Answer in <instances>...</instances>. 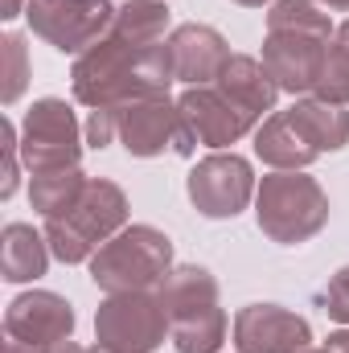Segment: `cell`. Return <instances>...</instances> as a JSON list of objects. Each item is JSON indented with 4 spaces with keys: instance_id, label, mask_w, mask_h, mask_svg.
Wrapping results in <instances>:
<instances>
[{
    "instance_id": "6da1fadb",
    "label": "cell",
    "mask_w": 349,
    "mask_h": 353,
    "mask_svg": "<svg viewBox=\"0 0 349 353\" xmlns=\"http://www.w3.org/2000/svg\"><path fill=\"white\" fill-rule=\"evenodd\" d=\"M177 83L169 41L157 46H136L123 33L107 29L87 54L74 58L70 87L74 99L94 107H123L136 99H161Z\"/></svg>"
},
{
    "instance_id": "7a4b0ae2",
    "label": "cell",
    "mask_w": 349,
    "mask_h": 353,
    "mask_svg": "<svg viewBox=\"0 0 349 353\" xmlns=\"http://www.w3.org/2000/svg\"><path fill=\"white\" fill-rule=\"evenodd\" d=\"M177 353H218L226 341V312L218 308V279L197 263L173 267L157 288Z\"/></svg>"
},
{
    "instance_id": "3957f363",
    "label": "cell",
    "mask_w": 349,
    "mask_h": 353,
    "mask_svg": "<svg viewBox=\"0 0 349 353\" xmlns=\"http://www.w3.org/2000/svg\"><path fill=\"white\" fill-rule=\"evenodd\" d=\"M255 218L259 230L279 247H300L329 222V193L304 169H275L255 189Z\"/></svg>"
},
{
    "instance_id": "277c9868",
    "label": "cell",
    "mask_w": 349,
    "mask_h": 353,
    "mask_svg": "<svg viewBox=\"0 0 349 353\" xmlns=\"http://www.w3.org/2000/svg\"><path fill=\"white\" fill-rule=\"evenodd\" d=\"M123 226H128V193L107 176H90L83 197L66 214L46 218V243H50L54 259L87 263L90 255L107 239H115Z\"/></svg>"
},
{
    "instance_id": "5b68a950",
    "label": "cell",
    "mask_w": 349,
    "mask_h": 353,
    "mask_svg": "<svg viewBox=\"0 0 349 353\" xmlns=\"http://www.w3.org/2000/svg\"><path fill=\"white\" fill-rule=\"evenodd\" d=\"M169 271H173V243L157 226H123L90 255V279L107 296L161 288Z\"/></svg>"
},
{
    "instance_id": "8992f818",
    "label": "cell",
    "mask_w": 349,
    "mask_h": 353,
    "mask_svg": "<svg viewBox=\"0 0 349 353\" xmlns=\"http://www.w3.org/2000/svg\"><path fill=\"white\" fill-rule=\"evenodd\" d=\"M165 333H173V325L157 288L115 292L94 312V341L107 353H152L165 345Z\"/></svg>"
},
{
    "instance_id": "52a82bcc",
    "label": "cell",
    "mask_w": 349,
    "mask_h": 353,
    "mask_svg": "<svg viewBox=\"0 0 349 353\" xmlns=\"http://www.w3.org/2000/svg\"><path fill=\"white\" fill-rule=\"evenodd\" d=\"M115 115V140L132 152V157H161V152H177V157H193L197 136L189 132L181 107L169 94L161 99H136L123 107H111Z\"/></svg>"
},
{
    "instance_id": "ba28073f",
    "label": "cell",
    "mask_w": 349,
    "mask_h": 353,
    "mask_svg": "<svg viewBox=\"0 0 349 353\" xmlns=\"http://www.w3.org/2000/svg\"><path fill=\"white\" fill-rule=\"evenodd\" d=\"M21 157L33 173L74 169L83 161V128L66 99H37L21 123Z\"/></svg>"
},
{
    "instance_id": "9c48e42d",
    "label": "cell",
    "mask_w": 349,
    "mask_h": 353,
    "mask_svg": "<svg viewBox=\"0 0 349 353\" xmlns=\"http://www.w3.org/2000/svg\"><path fill=\"white\" fill-rule=\"evenodd\" d=\"M111 0H29V29L62 54H87L115 21Z\"/></svg>"
},
{
    "instance_id": "30bf717a",
    "label": "cell",
    "mask_w": 349,
    "mask_h": 353,
    "mask_svg": "<svg viewBox=\"0 0 349 353\" xmlns=\"http://www.w3.org/2000/svg\"><path fill=\"white\" fill-rule=\"evenodd\" d=\"M185 193L201 218H239L247 210V201L255 197L251 161H243L239 152H214L193 165Z\"/></svg>"
},
{
    "instance_id": "8fae6325",
    "label": "cell",
    "mask_w": 349,
    "mask_h": 353,
    "mask_svg": "<svg viewBox=\"0 0 349 353\" xmlns=\"http://www.w3.org/2000/svg\"><path fill=\"white\" fill-rule=\"evenodd\" d=\"M325 33H304V29H267L263 37V66L275 79V87L288 94H308L317 90L325 74V54H329Z\"/></svg>"
},
{
    "instance_id": "7c38bea8",
    "label": "cell",
    "mask_w": 349,
    "mask_h": 353,
    "mask_svg": "<svg viewBox=\"0 0 349 353\" xmlns=\"http://www.w3.org/2000/svg\"><path fill=\"white\" fill-rule=\"evenodd\" d=\"M177 107H181L189 132L197 136V144H206V148L239 144V140H243L247 132H255V123H259L251 111H243L218 83H214V87H189L177 99Z\"/></svg>"
},
{
    "instance_id": "4fadbf2b",
    "label": "cell",
    "mask_w": 349,
    "mask_h": 353,
    "mask_svg": "<svg viewBox=\"0 0 349 353\" xmlns=\"http://www.w3.org/2000/svg\"><path fill=\"white\" fill-rule=\"evenodd\" d=\"M235 350L239 353H304L312 350V329L304 316L279 304H247L235 316Z\"/></svg>"
},
{
    "instance_id": "5bb4252c",
    "label": "cell",
    "mask_w": 349,
    "mask_h": 353,
    "mask_svg": "<svg viewBox=\"0 0 349 353\" xmlns=\"http://www.w3.org/2000/svg\"><path fill=\"white\" fill-rule=\"evenodd\" d=\"M74 333V308L58 292H21L4 312V337L54 350L58 341H70Z\"/></svg>"
},
{
    "instance_id": "9a60e30c",
    "label": "cell",
    "mask_w": 349,
    "mask_h": 353,
    "mask_svg": "<svg viewBox=\"0 0 349 353\" xmlns=\"http://www.w3.org/2000/svg\"><path fill=\"white\" fill-rule=\"evenodd\" d=\"M173 74L185 87H214L222 66L230 62V46L214 25H177L169 37Z\"/></svg>"
},
{
    "instance_id": "2e32d148",
    "label": "cell",
    "mask_w": 349,
    "mask_h": 353,
    "mask_svg": "<svg viewBox=\"0 0 349 353\" xmlns=\"http://www.w3.org/2000/svg\"><path fill=\"white\" fill-rule=\"evenodd\" d=\"M255 157L271 169H308L321 152L308 144V136L296 128V119L288 111H271L255 128Z\"/></svg>"
},
{
    "instance_id": "e0dca14e",
    "label": "cell",
    "mask_w": 349,
    "mask_h": 353,
    "mask_svg": "<svg viewBox=\"0 0 349 353\" xmlns=\"http://www.w3.org/2000/svg\"><path fill=\"white\" fill-rule=\"evenodd\" d=\"M218 87L226 90L243 111H251L255 119H263V111L275 107V94H279L275 79L267 74V66L251 54H230V62L218 74Z\"/></svg>"
},
{
    "instance_id": "ac0fdd59",
    "label": "cell",
    "mask_w": 349,
    "mask_h": 353,
    "mask_svg": "<svg viewBox=\"0 0 349 353\" xmlns=\"http://www.w3.org/2000/svg\"><path fill=\"white\" fill-rule=\"evenodd\" d=\"M50 243L46 234H37L29 222H8L0 234V271L8 283H29L37 275H46L50 267Z\"/></svg>"
},
{
    "instance_id": "d6986e66",
    "label": "cell",
    "mask_w": 349,
    "mask_h": 353,
    "mask_svg": "<svg viewBox=\"0 0 349 353\" xmlns=\"http://www.w3.org/2000/svg\"><path fill=\"white\" fill-rule=\"evenodd\" d=\"M288 115L296 119V128L308 136V144L325 157V152H341L349 144V115L337 103L325 99H296L288 107Z\"/></svg>"
},
{
    "instance_id": "ffe728a7",
    "label": "cell",
    "mask_w": 349,
    "mask_h": 353,
    "mask_svg": "<svg viewBox=\"0 0 349 353\" xmlns=\"http://www.w3.org/2000/svg\"><path fill=\"white\" fill-rule=\"evenodd\" d=\"M87 181L90 176H83L79 165H74V169H54V173H33L29 201H33V210H37L41 218H58V214H66V210L83 197Z\"/></svg>"
},
{
    "instance_id": "44dd1931",
    "label": "cell",
    "mask_w": 349,
    "mask_h": 353,
    "mask_svg": "<svg viewBox=\"0 0 349 353\" xmlns=\"http://www.w3.org/2000/svg\"><path fill=\"white\" fill-rule=\"evenodd\" d=\"M111 29L123 33L128 41H136V46H157V41H165L169 8H165L161 0H128V4L115 12Z\"/></svg>"
},
{
    "instance_id": "7402d4cb",
    "label": "cell",
    "mask_w": 349,
    "mask_h": 353,
    "mask_svg": "<svg viewBox=\"0 0 349 353\" xmlns=\"http://www.w3.org/2000/svg\"><path fill=\"white\" fill-rule=\"evenodd\" d=\"M317 99L337 103V107L349 103V21L337 25V33H333V41H329L325 74H321V83H317Z\"/></svg>"
},
{
    "instance_id": "603a6c76",
    "label": "cell",
    "mask_w": 349,
    "mask_h": 353,
    "mask_svg": "<svg viewBox=\"0 0 349 353\" xmlns=\"http://www.w3.org/2000/svg\"><path fill=\"white\" fill-rule=\"evenodd\" d=\"M267 29H304V33H325V37L337 33L325 4L317 0H275L267 12Z\"/></svg>"
},
{
    "instance_id": "cb8c5ba5",
    "label": "cell",
    "mask_w": 349,
    "mask_h": 353,
    "mask_svg": "<svg viewBox=\"0 0 349 353\" xmlns=\"http://www.w3.org/2000/svg\"><path fill=\"white\" fill-rule=\"evenodd\" d=\"M4 50V87H0V99L4 103H17L21 99V90L29 83V54H25V37L21 33H4V41H0Z\"/></svg>"
},
{
    "instance_id": "d4e9b609",
    "label": "cell",
    "mask_w": 349,
    "mask_h": 353,
    "mask_svg": "<svg viewBox=\"0 0 349 353\" xmlns=\"http://www.w3.org/2000/svg\"><path fill=\"white\" fill-rule=\"evenodd\" d=\"M321 308L329 312V321L349 325V267H341V271L329 279V288L321 292Z\"/></svg>"
},
{
    "instance_id": "484cf974",
    "label": "cell",
    "mask_w": 349,
    "mask_h": 353,
    "mask_svg": "<svg viewBox=\"0 0 349 353\" xmlns=\"http://www.w3.org/2000/svg\"><path fill=\"white\" fill-rule=\"evenodd\" d=\"M0 148H4V185H0V197H12L17 193V157H21V140H17L12 119L0 123Z\"/></svg>"
},
{
    "instance_id": "4316f807",
    "label": "cell",
    "mask_w": 349,
    "mask_h": 353,
    "mask_svg": "<svg viewBox=\"0 0 349 353\" xmlns=\"http://www.w3.org/2000/svg\"><path fill=\"white\" fill-rule=\"evenodd\" d=\"M333 353H349V325L346 329H337V333H329V341H325Z\"/></svg>"
},
{
    "instance_id": "83f0119b",
    "label": "cell",
    "mask_w": 349,
    "mask_h": 353,
    "mask_svg": "<svg viewBox=\"0 0 349 353\" xmlns=\"http://www.w3.org/2000/svg\"><path fill=\"white\" fill-rule=\"evenodd\" d=\"M25 4H29V0H4V4H0V17H4V21H12V17H21V12H25Z\"/></svg>"
},
{
    "instance_id": "f1b7e54d",
    "label": "cell",
    "mask_w": 349,
    "mask_h": 353,
    "mask_svg": "<svg viewBox=\"0 0 349 353\" xmlns=\"http://www.w3.org/2000/svg\"><path fill=\"white\" fill-rule=\"evenodd\" d=\"M4 353H50V350H37V345H25V341H4Z\"/></svg>"
},
{
    "instance_id": "f546056e",
    "label": "cell",
    "mask_w": 349,
    "mask_h": 353,
    "mask_svg": "<svg viewBox=\"0 0 349 353\" xmlns=\"http://www.w3.org/2000/svg\"><path fill=\"white\" fill-rule=\"evenodd\" d=\"M50 353H90V350H83L79 341H58V345H54Z\"/></svg>"
},
{
    "instance_id": "4dcf8cb0",
    "label": "cell",
    "mask_w": 349,
    "mask_h": 353,
    "mask_svg": "<svg viewBox=\"0 0 349 353\" xmlns=\"http://www.w3.org/2000/svg\"><path fill=\"white\" fill-rule=\"evenodd\" d=\"M317 4H325V8H337V12H349V0H317Z\"/></svg>"
},
{
    "instance_id": "1f68e13d",
    "label": "cell",
    "mask_w": 349,
    "mask_h": 353,
    "mask_svg": "<svg viewBox=\"0 0 349 353\" xmlns=\"http://www.w3.org/2000/svg\"><path fill=\"white\" fill-rule=\"evenodd\" d=\"M235 4H243V8H263V4H271V0H235Z\"/></svg>"
},
{
    "instance_id": "d6a6232c",
    "label": "cell",
    "mask_w": 349,
    "mask_h": 353,
    "mask_svg": "<svg viewBox=\"0 0 349 353\" xmlns=\"http://www.w3.org/2000/svg\"><path fill=\"white\" fill-rule=\"evenodd\" d=\"M304 353H333V350H329V345H321V350H304Z\"/></svg>"
},
{
    "instance_id": "836d02e7",
    "label": "cell",
    "mask_w": 349,
    "mask_h": 353,
    "mask_svg": "<svg viewBox=\"0 0 349 353\" xmlns=\"http://www.w3.org/2000/svg\"><path fill=\"white\" fill-rule=\"evenodd\" d=\"M90 353H107V350H99V345H94V350H90Z\"/></svg>"
}]
</instances>
